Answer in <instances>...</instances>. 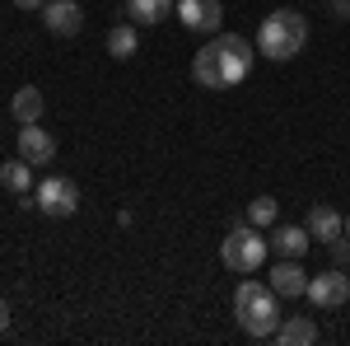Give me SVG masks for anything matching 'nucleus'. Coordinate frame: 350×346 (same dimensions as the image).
I'll return each instance as SVG.
<instances>
[{"instance_id":"1","label":"nucleus","mask_w":350,"mask_h":346,"mask_svg":"<svg viewBox=\"0 0 350 346\" xmlns=\"http://www.w3.org/2000/svg\"><path fill=\"white\" fill-rule=\"evenodd\" d=\"M252 47L243 42L239 33H215L201 52L191 56V80L201 89H234V84L247 80L252 71Z\"/></svg>"},{"instance_id":"2","label":"nucleus","mask_w":350,"mask_h":346,"mask_svg":"<svg viewBox=\"0 0 350 346\" xmlns=\"http://www.w3.org/2000/svg\"><path fill=\"white\" fill-rule=\"evenodd\" d=\"M275 299L280 295L271 291V281H239V291H234V319H239V328L247 337H257V342L275 337V328H280Z\"/></svg>"},{"instance_id":"3","label":"nucleus","mask_w":350,"mask_h":346,"mask_svg":"<svg viewBox=\"0 0 350 346\" xmlns=\"http://www.w3.org/2000/svg\"><path fill=\"white\" fill-rule=\"evenodd\" d=\"M304 42H308V19L299 10H275L257 28V52L271 61H295L304 52Z\"/></svg>"},{"instance_id":"4","label":"nucleus","mask_w":350,"mask_h":346,"mask_svg":"<svg viewBox=\"0 0 350 346\" xmlns=\"http://www.w3.org/2000/svg\"><path fill=\"white\" fill-rule=\"evenodd\" d=\"M267 253H271V239H262V230L252 220L247 225H234L224 234V243H219V262L229 267V271H239V276L257 271V267L267 262Z\"/></svg>"},{"instance_id":"5","label":"nucleus","mask_w":350,"mask_h":346,"mask_svg":"<svg viewBox=\"0 0 350 346\" xmlns=\"http://www.w3.org/2000/svg\"><path fill=\"white\" fill-rule=\"evenodd\" d=\"M38 211L52 215V220H66V215L80 211V187L70 183V178H61V173H52V178H42L38 183Z\"/></svg>"},{"instance_id":"6","label":"nucleus","mask_w":350,"mask_h":346,"mask_svg":"<svg viewBox=\"0 0 350 346\" xmlns=\"http://www.w3.org/2000/svg\"><path fill=\"white\" fill-rule=\"evenodd\" d=\"M304 299H313L318 309H341V304L350 299V276L341 271V267H332V271H323V276H308Z\"/></svg>"},{"instance_id":"7","label":"nucleus","mask_w":350,"mask_h":346,"mask_svg":"<svg viewBox=\"0 0 350 346\" xmlns=\"http://www.w3.org/2000/svg\"><path fill=\"white\" fill-rule=\"evenodd\" d=\"M42 24H47V33H56V38H75L84 28L80 0H47V5H42Z\"/></svg>"},{"instance_id":"8","label":"nucleus","mask_w":350,"mask_h":346,"mask_svg":"<svg viewBox=\"0 0 350 346\" xmlns=\"http://www.w3.org/2000/svg\"><path fill=\"white\" fill-rule=\"evenodd\" d=\"M173 14H178L191 33H215L219 19H224V5H219V0H178Z\"/></svg>"},{"instance_id":"9","label":"nucleus","mask_w":350,"mask_h":346,"mask_svg":"<svg viewBox=\"0 0 350 346\" xmlns=\"http://www.w3.org/2000/svg\"><path fill=\"white\" fill-rule=\"evenodd\" d=\"M19 160H28V164H52L56 160V136L42 132L38 122H33V127H19Z\"/></svg>"},{"instance_id":"10","label":"nucleus","mask_w":350,"mask_h":346,"mask_svg":"<svg viewBox=\"0 0 350 346\" xmlns=\"http://www.w3.org/2000/svg\"><path fill=\"white\" fill-rule=\"evenodd\" d=\"M271 291L280 295V299H299V295L308 291V271L299 267V258H280L275 271H271Z\"/></svg>"},{"instance_id":"11","label":"nucleus","mask_w":350,"mask_h":346,"mask_svg":"<svg viewBox=\"0 0 350 346\" xmlns=\"http://www.w3.org/2000/svg\"><path fill=\"white\" fill-rule=\"evenodd\" d=\"M42 108H47V99H42V89H33V84L14 89V99H10V112H14V122H19V127L42 122Z\"/></svg>"},{"instance_id":"12","label":"nucleus","mask_w":350,"mask_h":346,"mask_svg":"<svg viewBox=\"0 0 350 346\" xmlns=\"http://www.w3.org/2000/svg\"><path fill=\"white\" fill-rule=\"evenodd\" d=\"M271 243H275L280 258H304L308 243H313V234H308V225H280V230L271 234Z\"/></svg>"},{"instance_id":"13","label":"nucleus","mask_w":350,"mask_h":346,"mask_svg":"<svg viewBox=\"0 0 350 346\" xmlns=\"http://www.w3.org/2000/svg\"><path fill=\"white\" fill-rule=\"evenodd\" d=\"M308 234L318 243H332L336 234H346V220L332 211V206H313V211H308Z\"/></svg>"},{"instance_id":"14","label":"nucleus","mask_w":350,"mask_h":346,"mask_svg":"<svg viewBox=\"0 0 350 346\" xmlns=\"http://www.w3.org/2000/svg\"><path fill=\"white\" fill-rule=\"evenodd\" d=\"M173 5L178 0H126V14H131V24H163L173 14Z\"/></svg>"},{"instance_id":"15","label":"nucleus","mask_w":350,"mask_h":346,"mask_svg":"<svg viewBox=\"0 0 350 346\" xmlns=\"http://www.w3.org/2000/svg\"><path fill=\"white\" fill-rule=\"evenodd\" d=\"M275 342H280V346L318 342V323H313V319H285L280 328H275Z\"/></svg>"},{"instance_id":"16","label":"nucleus","mask_w":350,"mask_h":346,"mask_svg":"<svg viewBox=\"0 0 350 346\" xmlns=\"http://www.w3.org/2000/svg\"><path fill=\"white\" fill-rule=\"evenodd\" d=\"M0 187L5 192H14V197H24L28 187H33V173H28V160H10V164H0Z\"/></svg>"},{"instance_id":"17","label":"nucleus","mask_w":350,"mask_h":346,"mask_svg":"<svg viewBox=\"0 0 350 346\" xmlns=\"http://www.w3.org/2000/svg\"><path fill=\"white\" fill-rule=\"evenodd\" d=\"M108 52L117 56V61H126V56L140 52V38H135V28H131V24H117V28L108 33Z\"/></svg>"},{"instance_id":"18","label":"nucleus","mask_w":350,"mask_h":346,"mask_svg":"<svg viewBox=\"0 0 350 346\" xmlns=\"http://www.w3.org/2000/svg\"><path fill=\"white\" fill-rule=\"evenodd\" d=\"M275 215H280V201L275 197H257L252 206H247V220L262 230V225H275Z\"/></svg>"},{"instance_id":"19","label":"nucleus","mask_w":350,"mask_h":346,"mask_svg":"<svg viewBox=\"0 0 350 346\" xmlns=\"http://www.w3.org/2000/svg\"><path fill=\"white\" fill-rule=\"evenodd\" d=\"M327 248H332V258H336V262H341V267L350 262V239H341V234H336V239L327 243Z\"/></svg>"},{"instance_id":"20","label":"nucleus","mask_w":350,"mask_h":346,"mask_svg":"<svg viewBox=\"0 0 350 346\" xmlns=\"http://www.w3.org/2000/svg\"><path fill=\"white\" fill-rule=\"evenodd\" d=\"M332 14L336 19H350V0H332Z\"/></svg>"},{"instance_id":"21","label":"nucleus","mask_w":350,"mask_h":346,"mask_svg":"<svg viewBox=\"0 0 350 346\" xmlns=\"http://www.w3.org/2000/svg\"><path fill=\"white\" fill-rule=\"evenodd\" d=\"M5 332H10V304L0 299V337H5Z\"/></svg>"},{"instance_id":"22","label":"nucleus","mask_w":350,"mask_h":346,"mask_svg":"<svg viewBox=\"0 0 350 346\" xmlns=\"http://www.w3.org/2000/svg\"><path fill=\"white\" fill-rule=\"evenodd\" d=\"M14 5H19V10H42L47 0H14Z\"/></svg>"},{"instance_id":"23","label":"nucleus","mask_w":350,"mask_h":346,"mask_svg":"<svg viewBox=\"0 0 350 346\" xmlns=\"http://www.w3.org/2000/svg\"><path fill=\"white\" fill-rule=\"evenodd\" d=\"M346 234H350V220H346Z\"/></svg>"}]
</instances>
